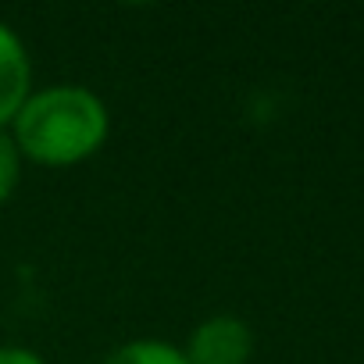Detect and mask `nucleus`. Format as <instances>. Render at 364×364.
Returning a JSON list of instances; mask_svg holds the SVG:
<instances>
[{
	"label": "nucleus",
	"instance_id": "1",
	"mask_svg": "<svg viewBox=\"0 0 364 364\" xmlns=\"http://www.w3.org/2000/svg\"><path fill=\"white\" fill-rule=\"evenodd\" d=\"M26 164L72 168L90 161L111 139L107 100L82 82L36 86L8 125Z\"/></svg>",
	"mask_w": 364,
	"mask_h": 364
},
{
	"label": "nucleus",
	"instance_id": "2",
	"mask_svg": "<svg viewBox=\"0 0 364 364\" xmlns=\"http://www.w3.org/2000/svg\"><path fill=\"white\" fill-rule=\"evenodd\" d=\"M257 350V336L240 314H208L197 321L182 343L190 364H250Z\"/></svg>",
	"mask_w": 364,
	"mask_h": 364
},
{
	"label": "nucleus",
	"instance_id": "3",
	"mask_svg": "<svg viewBox=\"0 0 364 364\" xmlns=\"http://www.w3.org/2000/svg\"><path fill=\"white\" fill-rule=\"evenodd\" d=\"M36 90L33 82V54L22 33L0 18V129H8L26 97Z\"/></svg>",
	"mask_w": 364,
	"mask_h": 364
},
{
	"label": "nucleus",
	"instance_id": "4",
	"mask_svg": "<svg viewBox=\"0 0 364 364\" xmlns=\"http://www.w3.org/2000/svg\"><path fill=\"white\" fill-rule=\"evenodd\" d=\"M100 364H190L178 343L157 339V336H139L118 343L111 353H104Z\"/></svg>",
	"mask_w": 364,
	"mask_h": 364
},
{
	"label": "nucleus",
	"instance_id": "5",
	"mask_svg": "<svg viewBox=\"0 0 364 364\" xmlns=\"http://www.w3.org/2000/svg\"><path fill=\"white\" fill-rule=\"evenodd\" d=\"M22 175H26V157H22V150L15 146L11 132L0 129V204H8V200L18 193Z\"/></svg>",
	"mask_w": 364,
	"mask_h": 364
},
{
	"label": "nucleus",
	"instance_id": "6",
	"mask_svg": "<svg viewBox=\"0 0 364 364\" xmlns=\"http://www.w3.org/2000/svg\"><path fill=\"white\" fill-rule=\"evenodd\" d=\"M0 364H47V360L26 343H0Z\"/></svg>",
	"mask_w": 364,
	"mask_h": 364
}]
</instances>
